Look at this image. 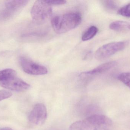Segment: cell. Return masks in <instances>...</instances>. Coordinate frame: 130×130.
Returning a JSON list of instances; mask_svg holds the SVG:
<instances>
[{
    "label": "cell",
    "instance_id": "cell-8",
    "mask_svg": "<svg viewBox=\"0 0 130 130\" xmlns=\"http://www.w3.org/2000/svg\"><path fill=\"white\" fill-rule=\"evenodd\" d=\"M117 65V63L115 61L105 63L99 66L92 70L82 73L79 76V79L82 81H88L96 76L109 71L116 66Z\"/></svg>",
    "mask_w": 130,
    "mask_h": 130
},
{
    "label": "cell",
    "instance_id": "cell-3",
    "mask_svg": "<svg viewBox=\"0 0 130 130\" xmlns=\"http://www.w3.org/2000/svg\"><path fill=\"white\" fill-rule=\"evenodd\" d=\"M0 86L14 91H25L30 88L29 84L18 78L15 70L6 69L0 71Z\"/></svg>",
    "mask_w": 130,
    "mask_h": 130
},
{
    "label": "cell",
    "instance_id": "cell-11",
    "mask_svg": "<svg viewBox=\"0 0 130 130\" xmlns=\"http://www.w3.org/2000/svg\"><path fill=\"white\" fill-rule=\"evenodd\" d=\"M127 23L122 21H116L110 24L109 27L111 30L116 31L123 30L127 27Z\"/></svg>",
    "mask_w": 130,
    "mask_h": 130
},
{
    "label": "cell",
    "instance_id": "cell-1",
    "mask_svg": "<svg viewBox=\"0 0 130 130\" xmlns=\"http://www.w3.org/2000/svg\"><path fill=\"white\" fill-rule=\"evenodd\" d=\"M82 21V16L79 13L71 12L54 16L51 19V23L55 32L61 34L78 26Z\"/></svg>",
    "mask_w": 130,
    "mask_h": 130
},
{
    "label": "cell",
    "instance_id": "cell-9",
    "mask_svg": "<svg viewBox=\"0 0 130 130\" xmlns=\"http://www.w3.org/2000/svg\"><path fill=\"white\" fill-rule=\"evenodd\" d=\"M47 117V111L45 106L39 103L35 105L29 114V121L33 124L41 125L44 123Z\"/></svg>",
    "mask_w": 130,
    "mask_h": 130
},
{
    "label": "cell",
    "instance_id": "cell-13",
    "mask_svg": "<svg viewBox=\"0 0 130 130\" xmlns=\"http://www.w3.org/2000/svg\"><path fill=\"white\" fill-rule=\"evenodd\" d=\"M102 2L104 7L107 10H113L117 8V4L115 1H103Z\"/></svg>",
    "mask_w": 130,
    "mask_h": 130
},
{
    "label": "cell",
    "instance_id": "cell-2",
    "mask_svg": "<svg viewBox=\"0 0 130 130\" xmlns=\"http://www.w3.org/2000/svg\"><path fill=\"white\" fill-rule=\"evenodd\" d=\"M111 120L105 115L94 114L72 124L69 130H101L111 126Z\"/></svg>",
    "mask_w": 130,
    "mask_h": 130
},
{
    "label": "cell",
    "instance_id": "cell-17",
    "mask_svg": "<svg viewBox=\"0 0 130 130\" xmlns=\"http://www.w3.org/2000/svg\"><path fill=\"white\" fill-rule=\"evenodd\" d=\"M0 130H13L12 129H10V128H4V129H2Z\"/></svg>",
    "mask_w": 130,
    "mask_h": 130
},
{
    "label": "cell",
    "instance_id": "cell-18",
    "mask_svg": "<svg viewBox=\"0 0 130 130\" xmlns=\"http://www.w3.org/2000/svg\"><path fill=\"white\" fill-rule=\"evenodd\" d=\"M128 27L129 29L130 30V24L129 25V26H128Z\"/></svg>",
    "mask_w": 130,
    "mask_h": 130
},
{
    "label": "cell",
    "instance_id": "cell-16",
    "mask_svg": "<svg viewBox=\"0 0 130 130\" xmlns=\"http://www.w3.org/2000/svg\"><path fill=\"white\" fill-rule=\"evenodd\" d=\"M47 3H48L50 5H59L65 4L66 3V1H46Z\"/></svg>",
    "mask_w": 130,
    "mask_h": 130
},
{
    "label": "cell",
    "instance_id": "cell-14",
    "mask_svg": "<svg viewBox=\"0 0 130 130\" xmlns=\"http://www.w3.org/2000/svg\"><path fill=\"white\" fill-rule=\"evenodd\" d=\"M118 13L121 16L130 18V3L120 8Z\"/></svg>",
    "mask_w": 130,
    "mask_h": 130
},
{
    "label": "cell",
    "instance_id": "cell-15",
    "mask_svg": "<svg viewBox=\"0 0 130 130\" xmlns=\"http://www.w3.org/2000/svg\"><path fill=\"white\" fill-rule=\"evenodd\" d=\"M12 93L9 91L5 90L0 91V101L11 97Z\"/></svg>",
    "mask_w": 130,
    "mask_h": 130
},
{
    "label": "cell",
    "instance_id": "cell-5",
    "mask_svg": "<svg viewBox=\"0 0 130 130\" xmlns=\"http://www.w3.org/2000/svg\"><path fill=\"white\" fill-rule=\"evenodd\" d=\"M29 1L14 0L5 1L3 7L0 9V21L11 18L26 5Z\"/></svg>",
    "mask_w": 130,
    "mask_h": 130
},
{
    "label": "cell",
    "instance_id": "cell-4",
    "mask_svg": "<svg viewBox=\"0 0 130 130\" xmlns=\"http://www.w3.org/2000/svg\"><path fill=\"white\" fill-rule=\"evenodd\" d=\"M52 13V5L46 1H36L31 8V17L34 21L38 24L43 23L48 20Z\"/></svg>",
    "mask_w": 130,
    "mask_h": 130
},
{
    "label": "cell",
    "instance_id": "cell-7",
    "mask_svg": "<svg viewBox=\"0 0 130 130\" xmlns=\"http://www.w3.org/2000/svg\"><path fill=\"white\" fill-rule=\"evenodd\" d=\"M20 62L24 71L29 75H43L48 73V69L45 67L32 61L26 57L24 56L21 57Z\"/></svg>",
    "mask_w": 130,
    "mask_h": 130
},
{
    "label": "cell",
    "instance_id": "cell-6",
    "mask_svg": "<svg viewBox=\"0 0 130 130\" xmlns=\"http://www.w3.org/2000/svg\"><path fill=\"white\" fill-rule=\"evenodd\" d=\"M126 46L124 41L109 43L99 48L95 53V57L98 60H103L109 58L116 53L123 50Z\"/></svg>",
    "mask_w": 130,
    "mask_h": 130
},
{
    "label": "cell",
    "instance_id": "cell-10",
    "mask_svg": "<svg viewBox=\"0 0 130 130\" xmlns=\"http://www.w3.org/2000/svg\"><path fill=\"white\" fill-rule=\"evenodd\" d=\"M98 32V29L95 26H91L89 27L83 34L82 40L87 41L92 39Z\"/></svg>",
    "mask_w": 130,
    "mask_h": 130
},
{
    "label": "cell",
    "instance_id": "cell-12",
    "mask_svg": "<svg viewBox=\"0 0 130 130\" xmlns=\"http://www.w3.org/2000/svg\"><path fill=\"white\" fill-rule=\"evenodd\" d=\"M118 80L130 89V72H124L118 77Z\"/></svg>",
    "mask_w": 130,
    "mask_h": 130
}]
</instances>
